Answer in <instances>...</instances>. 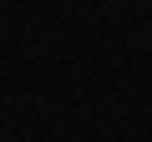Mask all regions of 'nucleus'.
I'll return each instance as SVG.
<instances>
[]
</instances>
